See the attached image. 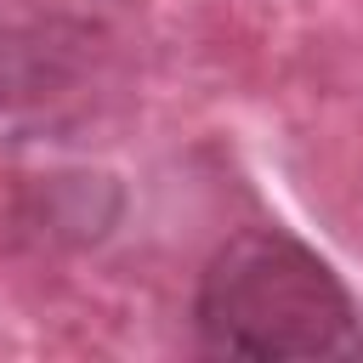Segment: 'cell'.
Masks as SVG:
<instances>
[{
	"label": "cell",
	"instance_id": "6da1fadb",
	"mask_svg": "<svg viewBox=\"0 0 363 363\" xmlns=\"http://www.w3.org/2000/svg\"><path fill=\"white\" fill-rule=\"evenodd\" d=\"M193 323L216 357H363L352 289L278 227H250L216 250L199 278Z\"/></svg>",
	"mask_w": 363,
	"mask_h": 363
}]
</instances>
